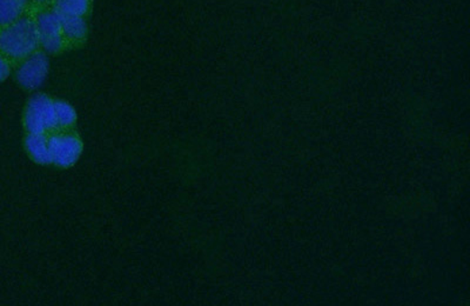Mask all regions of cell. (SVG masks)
Masks as SVG:
<instances>
[{
	"mask_svg": "<svg viewBox=\"0 0 470 306\" xmlns=\"http://www.w3.org/2000/svg\"><path fill=\"white\" fill-rule=\"evenodd\" d=\"M29 0H0V26L13 24L22 18Z\"/></svg>",
	"mask_w": 470,
	"mask_h": 306,
	"instance_id": "obj_8",
	"label": "cell"
},
{
	"mask_svg": "<svg viewBox=\"0 0 470 306\" xmlns=\"http://www.w3.org/2000/svg\"><path fill=\"white\" fill-rule=\"evenodd\" d=\"M51 163L60 167L75 166L83 152V143L71 132H56L49 137Z\"/></svg>",
	"mask_w": 470,
	"mask_h": 306,
	"instance_id": "obj_3",
	"label": "cell"
},
{
	"mask_svg": "<svg viewBox=\"0 0 470 306\" xmlns=\"http://www.w3.org/2000/svg\"><path fill=\"white\" fill-rule=\"evenodd\" d=\"M25 126L30 133L45 135L59 130L56 101L45 94L31 98L25 111Z\"/></svg>",
	"mask_w": 470,
	"mask_h": 306,
	"instance_id": "obj_2",
	"label": "cell"
},
{
	"mask_svg": "<svg viewBox=\"0 0 470 306\" xmlns=\"http://www.w3.org/2000/svg\"><path fill=\"white\" fill-rule=\"evenodd\" d=\"M57 10L63 14L83 15L89 9V0H56Z\"/></svg>",
	"mask_w": 470,
	"mask_h": 306,
	"instance_id": "obj_10",
	"label": "cell"
},
{
	"mask_svg": "<svg viewBox=\"0 0 470 306\" xmlns=\"http://www.w3.org/2000/svg\"><path fill=\"white\" fill-rule=\"evenodd\" d=\"M37 2L45 3V2H48V0H37Z\"/></svg>",
	"mask_w": 470,
	"mask_h": 306,
	"instance_id": "obj_12",
	"label": "cell"
},
{
	"mask_svg": "<svg viewBox=\"0 0 470 306\" xmlns=\"http://www.w3.org/2000/svg\"><path fill=\"white\" fill-rule=\"evenodd\" d=\"M49 74V59L44 53L34 52L22 59L17 70V79L28 90L38 89L45 82Z\"/></svg>",
	"mask_w": 470,
	"mask_h": 306,
	"instance_id": "obj_5",
	"label": "cell"
},
{
	"mask_svg": "<svg viewBox=\"0 0 470 306\" xmlns=\"http://www.w3.org/2000/svg\"><path fill=\"white\" fill-rule=\"evenodd\" d=\"M57 118H58V129L67 130L71 128L76 121V113L74 107L68 103L56 101Z\"/></svg>",
	"mask_w": 470,
	"mask_h": 306,
	"instance_id": "obj_9",
	"label": "cell"
},
{
	"mask_svg": "<svg viewBox=\"0 0 470 306\" xmlns=\"http://www.w3.org/2000/svg\"><path fill=\"white\" fill-rule=\"evenodd\" d=\"M40 45L36 22L31 18H19L0 31V53L7 59H25Z\"/></svg>",
	"mask_w": 470,
	"mask_h": 306,
	"instance_id": "obj_1",
	"label": "cell"
},
{
	"mask_svg": "<svg viewBox=\"0 0 470 306\" xmlns=\"http://www.w3.org/2000/svg\"><path fill=\"white\" fill-rule=\"evenodd\" d=\"M40 44L45 51L57 53L63 50L65 37L61 29L60 14L58 10L44 11L38 14L36 19Z\"/></svg>",
	"mask_w": 470,
	"mask_h": 306,
	"instance_id": "obj_4",
	"label": "cell"
},
{
	"mask_svg": "<svg viewBox=\"0 0 470 306\" xmlns=\"http://www.w3.org/2000/svg\"><path fill=\"white\" fill-rule=\"evenodd\" d=\"M59 14L65 40L72 41L83 40L87 32L86 22L84 21L83 15L63 13H59Z\"/></svg>",
	"mask_w": 470,
	"mask_h": 306,
	"instance_id": "obj_7",
	"label": "cell"
},
{
	"mask_svg": "<svg viewBox=\"0 0 470 306\" xmlns=\"http://www.w3.org/2000/svg\"><path fill=\"white\" fill-rule=\"evenodd\" d=\"M11 67L9 59L0 53V82L5 80L10 76Z\"/></svg>",
	"mask_w": 470,
	"mask_h": 306,
	"instance_id": "obj_11",
	"label": "cell"
},
{
	"mask_svg": "<svg viewBox=\"0 0 470 306\" xmlns=\"http://www.w3.org/2000/svg\"><path fill=\"white\" fill-rule=\"evenodd\" d=\"M26 151L34 162L40 164L51 163L49 136L45 133H30L25 141Z\"/></svg>",
	"mask_w": 470,
	"mask_h": 306,
	"instance_id": "obj_6",
	"label": "cell"
}]
</instances>
